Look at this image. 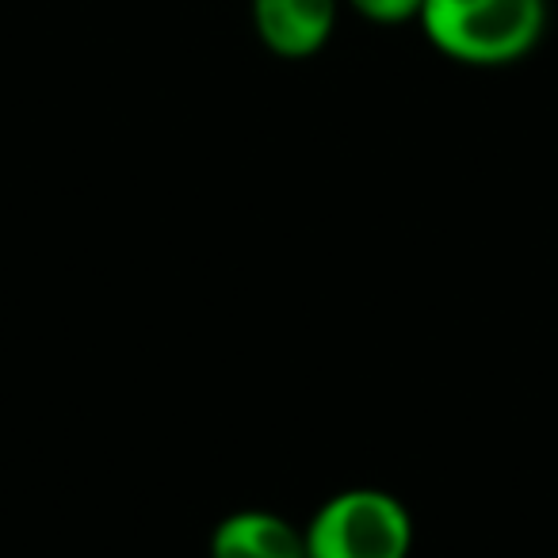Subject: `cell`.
<instances>
[{"instance_id": "obj_4", "label": "cell", "mask_w": 558, "mask_h": 558, "mask_svg": "<svg viewBox=\"0 0 558 558\" xmlns=\"http://www.w3.org/2000/svg\"><path fill=\"white\" fill-rule=\"evenodd\" d=\"M210 558H306V543L303 532L276 512L245 509L215 527Z\"/></svg>"}, {"instance_id": "obj_2", "label": "cell", "mask_w": 558, "mask_h": 558, "mask_svg": "<svg viewBox=\"0 0 558 558\" xmlns=\"http://www.w3.org/2000/svg\"><path fill=\"white\" fill-rule=\"evenodd\" d=\"M306 558H410L413 520L387 489H344L329 497L303 532Z\"/></svg>"}, {"instance_id": "obj_1", "label": "cell", "mask_w": 558, "mask_h": 558, "mask_svg": "<svg viewBox=\"0 0 558 558\" xmlns=\"http://www.w3.org/2000/svg\"><path fill=\"white\" fill-rule=\"evenodd\" d=\"M417 20L440 54L463 65H509L539 43L547 0H425Z\"/></svg>"}, {"instance_id": "obj_5", "label": "cell", "mask_w": 558, "mask_h": 558, "mask_svg": "<svg viewBox=\"0 0 558 558\" xmlns=\"http://www.w3.org/2000/svg\"><path fill=\"white\" fill-rule=\"evenodd\" d=\"M421 4L425 0H352V9L360 16L375 20V24H402V20L421 16Z\"/></svg>"}, {"instance_id": "obj_3", "label": "cell", "mask_w": 558, "mask_h": 558, "mask_svg": "<svg viewBox=\"0 0 558 558\" xmlns=\"http://www.w3.org/2000/svg\"><path fill=\"white\" fill-rule=\"evenodd\" d=\"M260 43L279 58H311L329 43L337 0H253Z\"/></svg>"}]
</instances>
